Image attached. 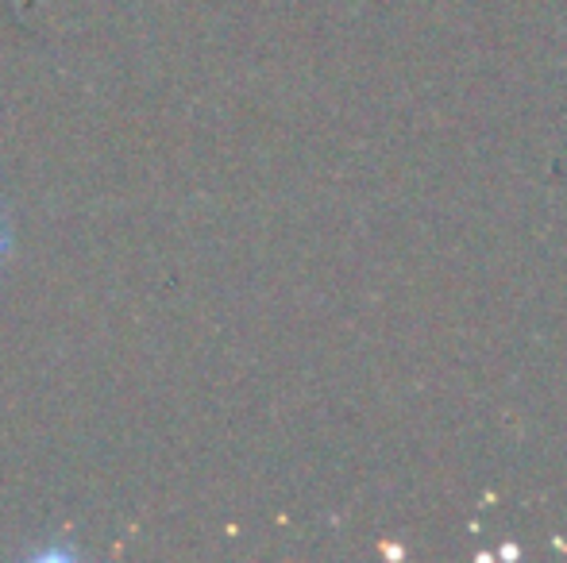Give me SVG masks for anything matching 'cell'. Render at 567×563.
Instances as JSON below:
<instances>
[{"label": "cell", "mask_w": 567, "mask_h": 563, "mask_svg": "<svg viewBox=\"0 0 567 563\" xmlns=\"http://www.w3.org/2000/svg\"><path fill=\"white\" fill-rule=\"evenodd\" d=\"M4 256H8V220L0 212V263H4Z\"/></svg>", "instance_id": "obj_1"}]
</instances>
